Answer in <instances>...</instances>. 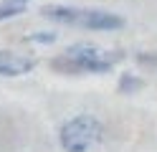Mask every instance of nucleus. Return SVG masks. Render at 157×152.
Here are the masks:
<instances>
[{"label":"nucleus","mask_w":157,"mask_h":152,"mask_svg":"<svg viewBox=\"0 0 157 152\" xmlns=\"http://www.w3.org/2000/svg\"><path fill=\"white\" fill-rule=\"evenodd\" d=\"M122 58V51H106L94 43H76L68 46L63 56L53 58V66L58 71H71V74H104Z\"/></svg>","instance_id":"obj_1"},{"label":"nucleus","mask_w":157,"mask_h":152,"mask_svg":"<svg viewBox=\"0 0 157 152\" xmlns=\"http://www.w3.org/2000/svg\"><path fill=\"white\" fill-rule=\"evenodd\" d=\"M101 137H104V124L91 114H78L68 119L58 132L61 147L66 152H89L101 142Z\"/></svg>","instance_id":"obj_2"},{"label":"nucleus","mask_w":157,"mask_h":152,"mask_svg":"<svg viewBox=\"0 0 157 152\" xmlns=\"http://www.w3.org/2000/svg\"><path fill=\"white\" fill-rule=\"evenodd\" d=\"M71 25H81L89 30H119L124 25V18L117 13H106V10H81L74 8Z\"/></svg>","instance_id":"obj_3"},{"label":"nucleus","mask_w":157,"mask_h":152,"mask_svg":"<svg viewBox=\"0 0 157 152\" xmlns=\"http://www.w3.org/2000/svg\"><path fill=\"white\" fill-rule=\"evenodd\" d=\"M33 66H36V58L0 48V76H23L28 71H33Z\"/></svg>","instance_id":"obj_4"},{"label":"nucleus","mask_w":157,"mask_h":152,"mask_svg":"<svg viewBox=\"0 0 157 152\" xmlns=\"http://www.w3.org/2000/svg\"><path fill=\"white\" fill-rule=\"evenodd\" d=\"M25 5H28V0H3V5H0V20L21 15L25 10Z\"/></svg>","instance_id":"obj_5"},{"label":"nucleus","mask_w":157,"mask_h":152,"mask_svg":"<svg viewBox=\"0 0 157 152\" xmlns=\"http://www.w3.org/2000/svg\"><path fill=\"white\" fill-rule=\"evenodd\" d=\"M28 41H36V43H51V41H56V33H31Z\"/></svg>","instance_id":"obj_6"},{"label":"nucleus","mask_w":157,"mask_h":152,"mask_svg":"<svg viewBox=\"0 0 157 152\" xmlns=\"http://www.w3.org/2000/svg\"><path fill=\"white\" fill-rule=\"evenodd\" d=\"M132 86H140V79H134V76H122V91L132 89Z\"/></svg>","instance_id":"obj_7"}]
</instances>
